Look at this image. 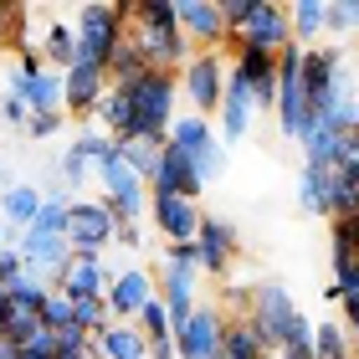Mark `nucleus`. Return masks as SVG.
Listing matches in <instances>:
<instances>
[{
    "label": "nucleus",
    "instance_id": "nucleus-1",
    "mask_svg": "<svg viewBox=\"0 0 359 359\" xmlns=\"http://www.w3.org/2000/svg\"><path fill=\"white\" fill-rule=\"evenodd\" d=\"M128 41L149 72H180L190 62V41L175 26V0H128Z\"/></svg>",
    "mask_w": 359,
    "mask_h": 359
},
{
    "label": "nucleus",
    "instance_id": "nucleus-2",
    "mask_svg": "<svg viewBox=\"0 0 359 359\" xmlns=\"http://www.w3.org/2000/svg\"><path fill=\"white\" fill-rule=\"evenodd\" d=\"M252 329L262 334L267 349H287V344H313V318L303 313L298 303H292V292L267 277V283L252 287Z\"/></svg>",
    "mask_w": 359,
    "mask_h": 359
},
{
    "label": "nucleus",
    "instance_id": "nucleus-3",
    "mask_svg": "<svg viewBox=\"0 0 359 359\" xmlns=\"http://www.w3.org/2000/svg\"><path fill=\"white\" fill-rule=\"evenodd\" d=\"M128 108H134L128 139L165 144L170 123L180 118V77H175V72H144L139 83L128 88Z\"/></svg>",
    "mask_w": 359,
    "mask_h": 359
},
{
    "label": "nucleus",
    "instance_id": "nucleus-4",
    "mask_svg": "<svg viewBox=\"0 0 359 359\" xmlns=\"http://www.w3.org/2000/svg\"><path fill=\"white\" fill-rule=\"evenodd\" d=\"M72 31H77V62L108 72V57L118 52L123 31H128V0H88L72 11Z\"/></svg>",
    "mask_w": 359,
    "mask_h": 359
},
{
    "label": "nucleus",
    "instance_id": "nucleus-5",
    "mask_svg": "<svg viewBox=\"0 0 359 359\" xmlns=\"http://www.w3.org/2000/svg\"><path fill=\"white\" fill-rule=\"evenodd\" d=\"M93 180H97V190H103V205H108V216L118 221V226H134L149 216V185L134 175L118 159V144L93 165Z\"/></svg>",
    "mask_w": 359,
    "mask_h": 359
},
{
    "label": "nucleus",
    "instance_id": "nucleus-6",
    "mask_svg": "<svg viewBox=\"0 0 359 359\" xmlns=\"http://www.w3.org/2000/svg\"><path fill=\"white\" fill-rule=\"evenodd\" d=\"M175 77H180V97L190 103V113L216 118L221 93H226V52H190V62Z\"/></svg>",
    "mask_w": 359,
    "mask_h": 359
},
{
    "label": "nucleus",
    "instance_id": "nucleus-7",
    "mask_svg": "<svg viewBox=\"0 0 359 359\" xmlns=\"http://www.w3.org/2000/svg\"><path fill=\"white\" fill-rule=\"evenodd\" d=\"M113 236H118V221L108 216L103 201H72L67 205V226H62V241L77 252V257H108Z\"/></svg>",
    "mask_w": 359,
    "mask_h": 359
},
{
    "label": "nucleus",
    "instance_id": "nucleus-8",
    "mask_svg": "<svg viewBox=\"0 0 359 359\" xmlns=\"http://www.w3.org/2000/svg\"><path fill=\"white\" fill-rule=\"evenodd\" d=\"M221 329H226L221 303H195L190 318H180L170 329L175 359H221Z\"/></svg>",
    "mask_w": 359,
    "mask_h": 359
},
{
    "label": "nucleus",
    "instance_id": "nucleus-9",
    "mask_svg": "<svg viewBox=\"0 0 359 359\" xmlns=\"http://www.w3.org/2000/svg\"><path fill=\"white\" fill-rule=\"evenodd\" d=\"M175 26H180V36L190 41V52H226V46H231L226 21H221V0H180Z\"/></svg>",
    "mask_w": 359,
    "mask_h": 359
},
{
    "label": "nucleus",
    "instance_id": "nucleus-10",
    "mask_svg": "<svg viewBox=\"0 0 359 359\" xmlns=\"http://www.w3.org/2000/svg\"><path fill=\"white\" fill-rule=\"evenodd\" d=\"M262 118V113H257V103H252V88L241 83V77L231 72V62H226V93H221V108H216V134H221V144L226 149H231V144H241L252 134V123Z\"/></svg>",
    "mask_w": 359,
    "mask_h": 359
},
{
    "label": "nucleus",
    "instance_id": "nucleus-11",
    "mask_svg": "<svg viewBox=\"0 0 359 359\" xmlns=\"http://www.w3.org/2000/svg\"><path fill=\"white\" fill-rule=\"evenodd\" d=\"M231 46H252V52H267V57H277L283 46H292V36H287V0H257L252 21L231 36Z\"/></svg>",
    "mask_w": 359,
    "mask_h": 359
},
{
    "label": "nucleus",
    "instance_id": "nucleus-12",
    "mask_svg": "<svg viewBox=\"0 0 359 359\" xmlns=\"http://www.w3.org/2000/svg\"><path fill=\"white\" fill-rule=\"evenodd\" d=\"M149 221L154 231L165 236V247H185L201 231V205L185 201V195H165V190H149Z\"/></svg>",
    "mask_w": 359,
    "mask_h": 359
},
{
    "label": "nucleus",
    "instance_id": "nucleus-13",
    "mask_svg": "<svg viewBox=\"0 0 359 359\" xmlns=\"http://www.w3.org/2000/svg\"><path fill=\"white\" fill-rule=\"evenodd\" d=\"M195 262H201V277H226L236 262V226L201 210V231H195Z\"/></svg>",
    "mask_w": 359,
    "mask_h": 359
},
{
    "label": "nucleus",
    "instance_id": "nucleus-14",
    "mask_svg": "<svg viewBox=\"0 0 359 359\" xmlns=\"http://www.w3.org/2000/svg\"><path fill=\"white\" fill-rule=\"evenodd\" d=\"M113 277H118V262H108V257H77L72 252V262L62 267V277H57L52 287L67 303H83V298H103Z\"/></svg>",
    "mask_w": 359,
    "mask_h": 359
},
{
    "label": "nucleus",
    "instance_id": "nucleus-15",
    "mask_svg": "<svg viewBox=\"0 0 359 359\" xmlns=\"http://www.w3.org/2000/svg\"><path fill=\"white\" fill-rule=\"evenodd\" d=\"M159 292V283H154V272L149 267H118V277L108 283V292H103V303H108V318H118V323H134V313L144 303H149Z\"/></svg>",
    "mask_w": 359,
    "mask_h": 359
},
{
    "label": "nucleus",
    "instance_id": "nucleus-16",
    "mask_svg": "<svg viewBox=\"0 0 359 359\" xmlns=\"http://www.w3.org/2000/svg\"><path fill=\"white\" fill-rule=\"evenodd\" d=\"M108 93V72L93 67V62H72L67 72H62V113L77 123H88V113L97 108V97Z\"/></svg>",
    "mask_w": 359,
    "mask_h": 359
},
{
    "label": "nucleus",
    "instance_id": "nucleus-17",
    "mask_svg": "<svg viewBox=\"0 0 359 359\" xmlns=\"http://www.w3.org/2000/svg\"><path fill=\"white\" fill-rule=\"evenodd\" d=\"M231 72H236L241 83L252 88V103H257V113H272V108H277V57H267V52H252V46H236Z\"/></svg>",
    "mask_w": 359,
    "mask_h": 359
},
{
    "label": "nucleus",
    "instance_id": "nucleus-18",
    "mask_svg": "<svg viewBox=\"0 0 359 359\" xmlns=\"http://www.w3.org/2000/svg\"><path fill=\"white\" fill-rule=\"evenodd\" d=\"M149 190L185 195V201H195V205H201V195H205V185H201V175H195V165L175 149V144H165V149H159V175H154V185H149Z\"/></svg>",
    "mask_w": 359,
    "mask_h": 359
},
{
    "label": "nucleus",
    "instance_id": "nucleus-19",
    "mask_svg": "<svg viewBox=\"0 0 359 359\" xmlns=\"http://www.w3.org/2000/svg\"><path fill=\"white\" fill-rule=\"evenodd\" d=\"M88 349H93V359H144V354H149V339H144L134 323L108 318V329H97L88 339Z\"/></svg>",
    "mask_w": 359,
    "mask_h": 359
},
{
    "label": "nucleus",
    "instance_id": "nucleus-20",
    "mask_svg": "<svg viewBox=\"0 0 359 359\" xmlns=\"http://www.w3.org/2000/svg\"><path fill=\"white\" fill-rule=\"evenodd\" d=\"M36 210H41V185H31V180H11V185L0 190V226L26 231V226L36 221Z\"/></svg>",
    "mask_w": 359,
    "mask_h": 359
},
{
    "label": "nucleus",
    "instance_id": "nucleus-21",
    "mask_svg": "<svg viewBox=\"0 0 359 359\" xmlns=\"http://www.w3.org/2000/svg\"><path fill=\"white\" fill-rule=\"evenodd\" d=\"M323 11L329 0H287V36L292 46H323Z\"/></svg>",
    "mask_w": 359,
    "mask_h": 359
},
{
    "label": "nucleus",
    "instance_id": "nucleus-22",
    "mask_svg": "<svg viewBox=\"0 0 359 359\" xmlns=\"http://www.w3.org/2000/svg\"><path fill=\"white\" fill-rule=\"evenodd\" d=\"M272 349L262 344V334L252 329V318H226L221 329V359H267Z\"/></svg>",
    "mask_w": 359,
    "mask_h": 359
},
{
    "label": "nucleus",
    "instance_id": "nucleus-23",
    "mask_svg": "<svg viewBox=\"0 0 359 359\" xmlns=\"http://www.w3.org/2000/svg\"><path fill=\"white\" fill-rule=\"evenodd\" d=\"M21 103H26V113H62V72L36 67V72L26 77Z\"/></svg>",
    "mask_w": 359,
    "mask_h": 359
},
{
    "label": "nucleus",
    "instance_id": "nucleus-24",
    "mask_svg": "<svg viewBox=\"0 0 359 359\" xmlns=\"http://www.w3.org/2000/svg\"><path fill=\"white\" fill-rule=\"evenodd\" d=\"M329 180H334V170L298 165V210L303 216H329Z\"/></svg>",
    "mask_w": 359,
    "mask_h": 359
},
{
    "label": "nucleus",
    "instance_id": "nucleus-25",
    "mask_svg": "<svg viewBox=\"0 0 359 359\" xmlns=\"http://www.w3.org/2000/svg\"><path fill=\"white\" fill-rule=\"evenodd\" d=\"M339 216H359V165L334 170V180H329V221H339Z\"/></svg>",
    "mask_w": 359,
    "mask_h": 359
},
{
    "label": "nucleus",
    "instance_id": "nucleus-26",
    "mask_svg": "<svg viewBox=\"0 0 359 359\" xmlns=\"http://www.w3.org/2000/svg\"><path fill=\"white\" fill-rule=\"evenodd\" d=\"M159 149H165V144H149V139H118V159L144 180V185H154V175H159Z\"/></svg>",
    "mask_w": 359,
    "mask_h": 359
},
{
    "label": "nucleus",
    "instance_id": "nucleus-27",
    "mask_svg": "<svg viewBox=\"0 0 359 359\" xmlns=\"http://www.w3.org/2000/svg\"><path fill=\"white\" fill-rule=\"evenodd\" d=\"M313 359H349V329L339 318L313 323Z\"/></svg>",
    "mask_w": 359,
    "mask_h": 359
},
{
    "label": "nucleus",
    "instance_id": "nucleus-28",
    "mask_svg": "<svg viewBox=\"0 0 359 359\" xmlns=\"http://www.w3.org/2000/svg\"><path fill=\"white\" fill-rule=\"evenodd\" d=\"M46 292H52V283H46V277H31V272H21L15 283H6V303H11V308H26V313H41Z\"/></svg>",
    "mask_w": 359,
    "mask_h": 359
},
{
    "label": "nucleus",
    "instance_id": "nucleus-29",
    "mask_svg": "<svg viewBox=\"0 0 359 359\" xmlns=\"http://www.w3.org/2000/svg\"><path fill=\"white\" fill-rule=\"evenodd\" d=\"M57 180H62V190H72L77 201H83V190H88V180H93V159L77 154V149H67V154L57 159Z\"/></svg>",
    "mask_w": 359,
    "mask_h": 359
},
{
    "label": "nucleus",
    "instance_id": "nucleus-30",
    "mask_svg": "<svg viewBox=\"0 0 359 359\" xmlns=\"http://www.w3.org/2000/svg\"><path fill=\"white\" fill-rule=\"evenodd\" d=\"M134 329H139L144 339H149V344H154V339H170V329H175V323H170V308L159 303V292H154V298H149V303H144L139 313H134Z\"/></svg>",
    "mask_w": 359,
    "mask_h": 359
},
{
    "label": "nucleus",
    "instance_id": "nucleus-31",
    "mask_svg": "<svg viewBox=\"0 0 359 359\" xmlns=\"http://www.w3.org/2000/svg\"><path fill=\"white\" fill-rule=\"evenodd\" d=\"M359 292V257H334V283L323 287V298L329 303H344Z\"/></svg>",
    "mask_w": 359,
    "mask_h": 359
},
{
    "label": "nucleus",
    "instance_id": "nucleus-32",
    "mask_svg": "<svg viewBox=\"0 0 359 359\" xmlns=\"http://www.w3.org/2000/svg\"><path fill=\"white\" fill-rule=\"evenodd\" d=\"M72 323L93 339L97 329H108V303H103V298H83V303H72Z\"/></svg>",
    "mask_w": 359,
    "mask_h": 359
},
{
    "label": "nucleus",
    "instance_id": "nucleus-33",
    "mask_svg": "<svg viewBox=\"0 0 359 359\" xmlns=\"http://www.w3.org/2000/svg\"><path fill=\"white\" fill-rule=\"evenodd\" d=\"M329 231H334V257H359V216L329 221Z\"/></svg>",
    "mask_w": 359,
    "mask_h": 359
},
{
    "label": "nucleus",
    "instance_id": "nucleus-34",
    "mask_svg": "<svg viewBox=\"0 0 359 359\" xmlns=\"http://www.w3.org/2000/svg\"><path fill=\"white\" fill-rule=\"evenodd\" d=\"M41 323H46V329H52V334H62V329H72V303L62 298L57 287L46 292V303H41Z\"/></svg>",
    "mask_w": 359,
    "mask_h": 359
},
{
    "label": "nucleus",
    "instance_id": "nucleus-35",
    "mask_svg": "<svg viewBox=\"0 0 359 359\" xmlns=\"http://www.w3.org/2000/svg\"><path fill=\"white\" fill-rule=\"evenodd\" d=\"M67 128V113H31L26 118V139H57Z\"/></svg>",
    "mask_w": 359,
    "mask_h": 359
},
{
    "label": "nucleus",
    "instance_id": "nucleus-36",
    "mask_svg": "<svg viewBox=\"0 0 359 359\" xmlns=\"http://www.w3.org/2000/svg\"><path fill=\"white\" fill-rule=\"evenodd\" d=\"M252 11H257V0H221V21H226V36H236V31L252 21Z\"/></svg>",
    "mask_w": 359,
    "mask_h": 359
},
{
    "label": "nucleus",
    "instance_id": "nucleus-37",
    "mask_svg": "<svg viewBox=\"0 0 359 359\" xmlns=\"http://www.w3.org/2000/svg\"><path fill=\"white\" fill-rule=\"evenodd\" d=\"M0 118H6V128H15V134H26V103H15V97H0Z\"/></svg>",
    "mask_w": 359,
    "mask_h": 359
},
{
    "label": "nucleus",
    "instance_id": "nucleus-38",
    "mask_svg": "<svg viewBox=\"0 0 359 359\" xmlns=\"http://www.w3.org/2000/svg\"><path fill=\"white\" fill-rule=\"evenodd\" d=\"M21 272H26L21 252H15V247H6V252H0V287H6V283H15V277H21Z\"/></svg>",
    "mask_w": 359,
    "mask_h": 359
},
{
    "label": "nucleus",
    "instance_id": "nucleus-39",
    "mask_svg": "<svg viewBox=\"0 0 359 359\" xmlns=\"http://www.w3.org/2000/svg\"><path fill=\"white\" fill-rule=\"evenodd\" d=\"M113 247H128V252H139V247H144V221H134V226H118Z\"/></svg>",
    "mask_w": 359,
    "mask_h": 359
},
{
    "label": "nucleus",
    "instance_id": "nucleus-40",
    "mask_svg": "<svg viewBox=\"0 0 359 359\" xmlns=\"http://www.w3.org/2000/svg\"><path fill=\"white\" fill-rule=\"evenodd\" d=\"M339 323H344L349 334H359V292H354V298H344V303H339Z\"/></svg>",
    "mask_w": 359,
    "mask_h": 359
},
{
    "label": "nucleus",
    "instance_id": "nucleus-41",
    "mask_svg": "<svg viewBox=\"0 0 359 359\" xmlns=\"http://www.w3.org/2000/svg\"><path fill=\"white\" fill-rule=\"evenodd\" d=\"M277 359H313V344H287V349H272Z\"/></svg>",
    "mask_w": 359,
    "mask_h": 359
},
{
    "label": "nucleus",
    "instance_id": "nucleus-42",
    "mask_svg": "<svg viewBox=\"0 0 359 359\" xmlns=\"http://www.w3.org/2000/svg\"><path fill=\"white\" fill-rule=\"evenodd\" d=\"M144 359H175V344H170V339H154V344H149V354H144Z\"/></svg>",
    "mask_w": 359,
    "mask_h": 359
},
{
    "label": "nucleus",
    "instance_id": "nucleus-43",
    "mask_svg": "<svg viewBox=\"0 0 359 359\" xmlns=\"http://www.w3.org/2000/svg\"><path fill=\"white\" fill-rule=\"evenodd\" d=\"M349 46H359V0H349Z\"/></svg>",
    "mask_w": 359,
    "mask_h": 359
},
{
    "label": "nucleus",
    "instance_id": "nucleus-44",
    "mask_svg": "<svg viewBox=\"0 0 359 359\" xmlns=\"http://www.w3.org/2000/svg\"><path fill=\"white\" fill-rule=\"evenodd\" d=\"M6 313H11V303H6V287H0V323H6Z\"/></svg>",
    "mask_w": 359,
    "mask_h": 359
},
{
    "label": "nucleus",
    "instance_id": "nucleus-45",
    "mask_svg": "<svg viewBox=\"0 0 359 359\" xmlns=\"http://www.w3.org/2000/svg\"><path fill=\"white\" fill-rule=\"evenodd\" d=\"M6 185H11V175H6V165H0V190H6Z\"/></svg>",
    "mask_w": 359,
    "mask_h": 359
},
{
    "label": "nucleus",
    "instance_id": "nucleus-46",
    "mask_svg": "<svg viewBox=\"0 0 359 359\" xmlns=\"http://www.w3.org/2000/svg\"><path fill=\"white\" fill-rule=\"evenodd\" d=\"M0 252H6V236H0Z\"/></svg>",
    "mask_w": 359,
    "mask_h": 359
}]
</instances>
